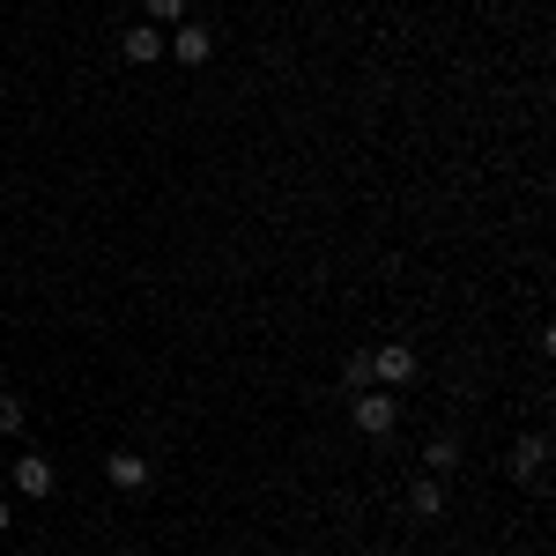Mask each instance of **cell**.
Wrapping results in <instances>:
<instances>
[{"label":"cell","instance_id":"cell-6","mask_svg":"<svg viewBox=\"0 0 556 556\" xmlns=\"http://www.w3.org/2000/svg\"><path fill=\"white\" fill-rule=\"evenodd\" d=\"M156 52H164V30H156V23H134L127 38H119V60H134V67H149Z\"/></svg>","mask_w":556,"mask_h":556},{"label":"cell","instance_id":"cell-4","mask_svg":"<svg viewBox=\"0 0 556 556\" xmlns=\"http://www.w3.org/2000/svg\"><path fill=\"white\" fill-rule=\"evenodd\" d=\"M52 490H60L52 460H45V453H23V460H15V497H52Z\"/></svg>","mask_w":556,"mask_h":556},{"label":"cell","instance_id":"cell-9","mask_svg":"<svg viewBox=\"0 0 556 556\" xmlns=\"http://www.w3.org/2000/svg\"><path fill=\"white\" fill-rule=\"evenodd\" d=\"M424 475H438V482L460 475V438H430L424 445Z\"/></svg>","mask_w":556,"mask_h":556},{"label":"cell","instance_id":"cell-12","mask_svg":"<svg viewBox=\"0 0 556 556\" xmlns=\"http://www.w3.org/2000/svg\"><path fill=\"white\" fill-rule=\"evenodd\" d=\"M23 430V393H0V438H15Z\"/></svg>","mask_w":556,"mask_h":556},{"label":"cell","instance_id":"cell-5","mask_svg":"<svg viewBox=\"0 0 556 556\" xmlns=\"http://www.w3.org/2000/svg\"><path fill=\"white\" fill-rule=\"evenodd\" d=\"M542 468H549V438L527 430V438L513 445V475H519V482H542Z\"/></svg>","mask_w":556,"mask_h":556},{"label":"cell","instance_id":"cell-8","mask_svg":"<svg viewBox=\"0 0 556 556\" xmlns=\"http://www.w3.org/2000/svg\"><path fill=\"white\" fill-rule=\"evenodd\" d=\"M104 475H112V490H149V460L141 453H112Z\"/></svg>","mask_w":556,"mask_h":556},{"label":"cell","instance_id":"cell-13","mask_svg":"<svg viewBox=\"0 0 556 556\" xmlns=\"http://www.w3.org/2000/svg\"><path fill=\"white\" fill-rule=\"evenodd\" d=\"M0 534H8V497H0Z\"/></svg>","mask_w":556,"mask_h":556},{"label":"cell","instance_id":"cell-1","mask_svg":"<svg viewBox=\"0 0 556 556\" xmlns=\"http://www.w3.org/2000/svg\"><path fill=\"white\" fill-rule=\"evenodd\" d=\"M349 424L364 430V438H393V424H401V401H393L386 386H364V393L349 401Z\"/></svg>","mask_w":556,"mask_h":556},{"label":"cell","instance_id":"cell-7","mask_svg":"<svg viewBox=\"0 0 556 556\" xmlns=\"http://www.w3.org/2000/svg\"><path fill=\"white\" fill-rule=\"evenodd\" d=\"M408 513H416V519L445 513V482H438V475H416V482H408Z\"/></svg>","mask_w":556,"mask_h":556},{"label":"cell","instance_id":"cell-3","mask_svg":"<svg viewBox=\"0 0 556 556\" xmlns=\"http://www.w3.org/2000/svg\"><path fill=\"white\" fill-rule=\"evenodd\" d=\"M164 52H172V60H186V67H208V60H215V30L186 15V23H178L172 38H164Z\"/></svg>","mask_w":556,"mask_h":556},{"label":"cell","instance_id":"cell-2","mask_svg":"<svg viewBox=\"0 0 556 556\" xmlns=\"http://www.w3.org/2000/svg\"><path fill=\"white\" fill-rule=\"evenodd\" d=\"M424 379V356L408 342H386V349H371V386H386V393H401V386H416Z\"/></svg>","mask_w":556,"mask_h":556},{"label":"cell","instance_id":"cell-11","mask_svg":"<svg viewBox=\"0 0 556 556\" xmlns=\"http://www.w3.org/2000/svg\"><path fill=\"white\" fill-rule=\"evenodd\" d=\"M149 23H156V30H178V23H186V0H149Z\"/></svg>","mask_w":556,"mask_h":556},{"label":"cell","instance_id":"cell-10","mask_svg":"<svg viewBox=\"0 0 556 556\" xmlns=\"http://www.w3.org/2000/svg\"><path fill=\"white\" fill-rule=\"evenodd\" d=\"M342 386H349V393L371 386V349H349V356H342Z\"/></svg>","mask_w":556,"mask_h":556}]
</instances>
